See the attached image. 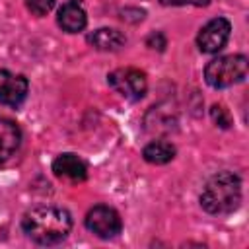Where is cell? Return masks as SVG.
Instances as JSON below:
<instances>
[{
  "label": "cell",
  "mask_w": 249,
  "mask_h": 249,
  "mask_svg": "<svg viewBox=\"0 0 249 249\" xmlns=\"http://www.w3.org/2000/svg\"><path fill=\"white\" fill-rule=\"evenodd\" d=\"M53 171L56 177L68 179L74 183H80L88 177V165L84 163V160H80L74 154H60L53 161Z\"/></svg>",
  "instance_id": "8"
},
{
  "label": "cell",
  "mask_w": 249,
  "mask_h": 249,
  "mask_svg": "<svg viewBox=\"0 0 249 249\" xmlns=\"http://www.w3.org/2000/svg\"><path fill=\"white\" fill-rule=\"evenodd\" d=\"M247 76V58L243 54H228L210 60L204 68V80L212 88H228Z\"/></svg>",
  "instance_id": "3"
},
{
  "label": "cell",
  "mask_w": 249,
  "mask_h": 249,
  "mask_svg": "<svg viewBox=\"0 0 249 249\" xmlns=\"http://www.w3.org/2000/svg\"><path fill=\"white\" fill-rule=\"evenodd\" d=\"M58 25L68 31V33H78L86 27L88 23V16H86V10L82 8V4L78 0H68L60 6L58 10Z\"/></svg>",
  "instance_id": "9"
},
{
  "label": "cell",
  "mask_w": 249,
  "mask_h": 249,
  "mask_svg": "<svg viewBox=\"0 0 249 249\" xmlns=\"http://www.w3.org/2000/svg\"><path fill=\"white\" fill-rule=\"evenodd\" d=\"M210 115H212V121L222 128H228L231 124V117H230V113H228V109L224 105H214L210 109Z\"/></svg>",
  "instance_id": "14"
},
{
  "label": "cell",
  "mask_w": 249,
  "mask_h": 249,
  "mask_svg": "<svg viewBox=\"0 0 249 249\" xmlns=\"http://www.w3.org/2000/svg\"><path fill=\"white\" fill-rule=\"evenodd\" d=\"M107 80H109V86L117 93H121L126 99H132V101L144 97V93L148 89L146 74L140 72L138 68H119V70L111 72Z\"/></svg>",
  "instance_id": "4"
},
{
  "label": "cell",
  "mask_w": 249,
  "mask_h": 249,
  "mask_svg": "<svg viewBox=\"0 0 249 249\" xmlns=\"http://www.w3.org/2000/svg\"><path fill=\"white\" fill-rule=\"evenodd\" d=\"M165 6H206L210 0H160Z\"/></svg>",
  "instance_id": "16"
},
{
  "label": "cell",
  "mask_w": 249,
  "mask_h": 249,
  "mask_svg": "<svg viewBox=\"0 0 249 249\" xmlns=\"http://www.w3.org/2000/svg\"><path fill=\"white\" fill-rule=\"evenodd\" d=\"M230 31H231V25L226 18H214L198 31L196 45L202 53H218L228 43Z\"/></svg>",
  "instance_id": "6"
},
{
  "label": "cell",
  "mask_w": 249,
  "mask_h": 249,
  "mask_svg": "<svg viewBox=\"0 0 249 249\" xmlns=\"http://www.w3.org/2000/svg\"><path fill=\"white\" fill-rule=\"evenodd\" d=\"M29 84L21 74L0 70V103L18 107L27 97Z\"/></svg>",
  "instance_id": "7"
},
{
  "label": "cell",
  "mask_w": 249,
  "mask_h": 249,
  "mask_svg": "<svg viewBox=\"0 0 249 249\" xmlns=\"http://www.w3.org/2000/svg\"><path fill=\"white\" fill-rule=\"evenodd\" d=\"M25 6L35 16H47L53 10L54 0H25Z\"/></svg>",
  "instance_id": "13"
},
{
  "label": "cell",
  "mask_w": 249,
  "mask_h": 249,
  "mask_svg": "<svg viewBox=\"0 0 249 249\" xmlns=\"http://www.w3.org/2000/svg\"><path fill=\"white\" fill-rule=\"evenodd\" d=\"M146 45H148L150 49H158V51H163V47H165V37H163V33H160V31L152 33V35L146 39Z\"/></svg>",
  "instance_id": "15"
},
{
  "label": "cell",
  "mask_w": 249,
  "mask_h": 249,
  "mask_svg": "<svg viewBox=\"0 0 249 249\" xmlns=\"http://www.w3.org/2000/svg\"><path fill=\"white\" fill-rule=\"evenodd\" d=\"M19 140H21V132L18 124L10 119L0 117V163L6 161L18 150Z\"/></svg>",
  "instance_id": "10"
},
{
  "label": "cell",
  "mask_w": 249,
  "mask_h": 249,
  "mask_svg": "<svg viewBox=\"0 0 249 249\" xmlns=\"http://www.w3.org/2000/svg\"><path fill=\"white\" fill-rule=\"evenodd\" d=\"M239 202L241 181L231 171H220L212 175L200 193V206L208 214H228L235 210Z\"/></svg>",
  "instance_id": "2"
},
{
  "label": "cell",
  "mask_w": 249,
  "mask_h": 249,
  "mask_svg": "<svg viewBox=\"0 0 249 249\" xmlns=\"http://www.w3.org/2000/svg\"><path fill=\"white\" fill-rule=\"evenodd\" d=\"M21 230L29 239L41 245H54L66 239L72 230V216L64 208L37 206L21 218Z\"/></svg>",
  "instance_id": "1"
},
{
  "label": "cell",
  "mask_w": 249,
  "mask_h": 249,
  "mask_svg": "<svg viewBox=\"0 0 249 249\" xmlns=\"http://www.w3.org/2000/svg\"><path fill=\"white\" fill-rule=\"evenodd\" d=\"M86 228L89 231H93L97 237L109 239V237H115L117 233H121L123 222H121V216H119V212L115 208L99 204V206H93L88 212Z\"/></svg>",
  "instance_id": "5"
},
{
  "label": "cell",
  "mask_w": 249,
  "mask_h": 249,
  "mask_svg": "<svg viewBox=\"0 0 249 249\" xmlns=\"http://www.w3.org/2000/svg\"><path fill=\"white\" fill-rule=\"evenodd\" d=\"M142 156L146 161L150 163H167L175 158V146L165 142V140H156V142H150L144 150H142Z\"/></svg>",
  "instance_id": "12"
},
{
  "label": "cell",
  "mask_w": 249,
  "mask_h": 249,
  "mask_svg": "<svg viewBox=\"0 0 249 249\" xmlns=\"http://www.w3.org/2000/svg\"><path fill=\"white\" fill-rule=\"evenodd\" d=\"M88 43L99 51H117L126 43V37L117 31V29H109V27H101L97 31H93L88 37Z\"/></svg>",
  "instance_id": "11"
}]
</instances>
